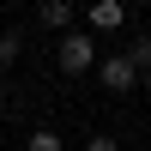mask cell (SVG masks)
Returning a JSON list of instances; mask_svg holds the SVG:
<instances>
[{
    "mask_svg": "<svg viewBox=\"0 0 151 151\" xmlns=\"http://www.w3.org/2000/svg\"><path fill=\"white\" fill-rule=\"evenodd\" d=\"M55 60H60V73L67 79H79V73H97V36H60V48H55Z\"/></svg>",
    "mask_w": 151,
    "mask_h": 151,
    "instance_id": "1",
    "label": "cell"
},
{
    "mask_svg": "<svg viewBox=\"0 0 151 151\" xmlns=\"http://www.w3.org/2000/svg\"><path fill=\"white\" fill-rule=\"evenodd\" d=\"M97 79L121 97V91H133V85H139V67H133L127 55H109V60H97Z\"/></svg>",
    "mask_w": 151,
    "mask_h": 151,
    "instance_id": "2",
    "label": "cell"
},
{
    "mask_svg": "<svg viewBox=\"0 0 151 151\" xmlns=\"http://www.w3.org/2000/svg\"><path fill=\"white\" fill-rule=\"evenodd\" d=\"M85 18H91V30H121V24H127V6H121V0H91Z\"/></svg>",
    "mask_w": 151,
    "mask_h": 151,
    "instance_id": "3",
    "label": "cell"
},
{
    "mask_svg": "<svg viewBox=\"0 0 151 151\" xmlns=\"http://www.w3.org/2000/svg\"><path fill=\"white\" fill-rule=\"evenodd\" d=\"M36 18H42L48 30H67V24H73V0H42V6H36Z\"/></svg>",
    "mask_w": 151,
    "mask_h": 151,
    "instance_id": "4",
    "label": "cell"
},
{
    "mask_svg": "<svg viewBox=\"0 0 151 151\" xmlns=\"http://www.w3.org/2000/svg\"><path fill=\"white\" fill-rule=\"evenodd\" d=\"M24 151H67V139H60L55 127H36L30 139H24Z\"/></svg>",
    "mask_w": 151,
    "mask_h": 151,
    "instance_id": "5",
    "label": "cell"
},
{
    "mask_svg": "<svg viewBox=\"0 0 151 151\" xmlns=\"http://www.w3.org/2000/svg\"><path fill=\"white\" fill-rule=\"evenodd\" d=\"M18 55H24V36H18V30H0V73H6Z\"/></svg>",
    "mask_w": 151,
    "mask_h": 151,
    "instance_id": "6",
    "label": "cell"
},
{
    "mask_svg": "<svg viewBox=\"0 0 151 151\" xmlns=\"http://www.w3.org/2000/svg\"><path fill=\"white\" fill-rule=\"evenodd\" d=\"M127 60H133V67H139V73L151 67V36H133V42H127Z\"/></svg>",
    "mask_w": 151,
    "mask_h": 151,
    "instance_id": "7",
    "label": "cell"
},
{
    "mask_svg": "<svg viewBox=\"0 0 151 151\" xmlns=\"http://www.w3.org/2000/svg\"><path fill=\"white\" fill-rule=\"evenodd\" d=\"M85 151H121V139H115V133H91V139H85Z\"/></svg>",
    "mask_w": 151,
    "mask_h": 151,
    "instance_id": "8",
    "label": "cell"
},
{
    "mask_svg": "<svg viewBox=\"0 0 151 151\" xmlns=\"http://www.w3.org/2000/svg\"><path fill=\"white\" fill-rule=\"evenodd\" d=\"M139 85H145V91H151V67H145V73H139Z\"/></svg>",
    "mask_w": 151,
    "mask_h": 151,
    "instance_id": "9",
    "label": "cell"
}]
</instances>
